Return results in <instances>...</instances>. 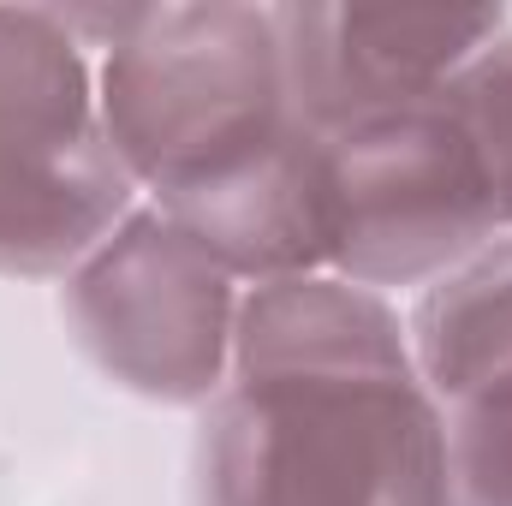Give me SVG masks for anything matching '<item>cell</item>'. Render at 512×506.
<instances>
[{
    "label": "cell",
    "instance_id": "1",
    "mask_svg": "<svg viewBox=\"0 0 512 506\" xmlns=\"http://www.w3.org/2000/svg\"><path fill=\"white\" fill-rule=\"evenodd\" d=\"M191 506H447V423L382 292L292 274L239 304Z\"/></svg>",
    "mask_w": 512,
    "mask_h": 506
},
{
    "label": "cell",
    "instance_id": "4",
    "mask_svg": "<svg viewBox=\"0 0 512 506\" xmlns=\"http://www.w3.org/2000/svg\"><path fill=\"white\" fill-rule=\"evenodd\" d=\"M501 203L477 137L435 90L417 108L328 137L322 239L352 286L441 280L495 245Z\"/></svg>",
    "mask_w": 512,
    "mask_h": 506
},
{
    "label": "cell",
    "instance_id": "7",
    "mask_svg": "<svg viewBox=\"0 0 512 506\" xmlns=\"http://www.w3.org/2000/svg\"><path fill=\"white\" fill-rule=\"evenodd\" d=\"M411 358L447 405L512 381V239H495L447 268L411 310Z\"/></svg>",
    "mask_w": 512,
    "mask_h": 506
},
{
    "label": "cell",
    "instance_id": "8",
    "mask_svg": "<svg viewBox=\"0 0 512 506\" xmlns=\"http://www.w3.org/2000/svg\"><path fill=\"white\" fill-rule=\"evenodd\" d=\"M447 506H512V381H489L453 399Z\"/></svg>",
    "mask_w": 512,
    "mask_h": 506
},
{
    "label": "cell",
    "instance_id": "3",
    "mask_svg": "<svg viewBox=\"0 0 512 506\" xmlns=\"http://www.w3.org/2000/svg\"><path fill=\"white\" fill-rule=\"evenodd\" d=\"M131 209L78 36L54 6H0V274L54 280Z\"/></svg>",
    "mask_w": 512,
    "mask_h": 506
},
{
    "label": "cell",
    "instance_id": "6",
    "mask_svg": "<svg viewBox=\"0 0 512 506\" xmlns=\"http://www.w3.org/2000/svg\"><path fill=\"white\" fill-rule=\"evenodd\" d=\"M286 90L322 143L429 102L501 30V6H274Z\"/></svg>",
    "mask_w": 512,
    "mask_h": 506
},
{
    "label": "cell",
    "instance_id": "5",
    "mask_svg": "<svg viewBox=\"0 0 512 506\" xmlns=\"http://www.w3.org/2000/svg\"><path fill=\"white\" fill-rule=\"evenodd\" d=\"M78 352L149 405H209L233 358V274L161 209L126 215L66 280Z\"/></svg>",
    "mask_w": 512,
    "mask_h": 506
},
{
    "label": "cell",
    "instance_id": "9",
    "mask_svg": "<svg viewBox=\"0 0 512 506\" xmlns=\"http://www.w3.org/2000/svg\"><path fill=\"white\" fill-rule=\"evenodd\" d=\"M441 96L453 102V114L483 149V167L495 179V203H501V233L512 227V30H501L483 54H471Z\"/></svg>",
    "mask_w": 512,
    "mask_h": 506
},
{
    "label": "cell",
    "instance_id": "2",
    "mask_svg": "<svg viewBox=\"0 0 512 506\" xmlns=\"http://www.w3.org/2000/svg\"><path fill=\"white\" fill-rule=\"evenodd\" d=\"M96 102L131 185L227 274L268 286L328 262V143L292 108L274 6H137Z\"/></svg>",
    "mask_w": 512,
    "mask_h": 506
}]
</instances>
